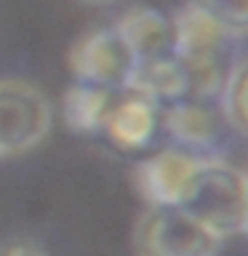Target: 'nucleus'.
Here are the masks:
<instances>
[{"label": "nucleus", "instance_id": "nucleus-14", "mask_svg": "<svg viewBox=\"0 0 248 256\" xmlns=\"http://www.w3.org/2000/svg\"><path fill=\"white\" fill-rule=\"evenodd\" d=\"M0 256H46V251L32 243H8L0 248Z\"/></svg>", "mask_w": 248, "mask_h": 256}, {"label": "nucleus", "instance_id": "nucleus-1", "mask_svg": "<svg viewBox=\"0 0 248 256\" xmlns=\"http://www.w3.org/2000/svg\"><path fill=\"white\" fill-rule=\"evenodd\" d=\"M176 208L187 211L222 240L246 235L248 171L219 155H203Z\"/></svg>", "mask_w": 248, "mask_h": 256}, {"label": "nucleus", "instance_id": "nucleus-11", "mask_svg": "<svg viewBox=\"0 0 248 256\" xmlns=\"http://www.w3.org/2000/svg\"><path fill=\"white\" fill-rule=\"evenodd\" d=\"M118 94L120 91L102 88V86L72 83L62 99L64 123L75 134H102L104 123L110 118V110L115 107Z\"/></svg>", "mask_w": 248, "mask_h": 256}, {"label": "nucleus", "instance_id": "nucleus-8", "mask_svg": "<svg viewBox=\"0 0 248 256\" xmlns=\"http://www.w3.org/2000/svg\"><path fill=\"white\" fill-rule=\"evenodd\" d=\"M160 131V107L139 94L120 91L104 123V136L123 152L144 150Z\"/></svg>", "mask_w": 248, "mask_h": 256}, {"label": "nucleus", "instance_id": "nucleus-5", "mask_svg": "<svg viewBox=\"0 0 248 256\" xmlns=\"http://www.w3.org/2000/svg\"><path fill=\"white\" fill-rule=\"evenodd\" d=\"M136 59L115 27H96L80 35L70 48V72L75 83L123 91Z\"/></svg>", "mask_w": 248, "mask_h": 256}, {"label": "nucleus", "instance_id": "nucleus-12", "mask_svg": "<svg viewBox=\"0 0 248 256\" xmlns=\"http://www.w3.org/2000/svg\"><path fill=\"white\" fill-rule=\"evenodd\" d=\"M219 107L230 131L248 139V56H240L235 62L227 86L219 96Z\"/></svg>", "mask_w": 248, "mask_h": 256}, {"label": "nucleus", "instance_id": "nucleus-7", "mask_svg": "<svg viewBox=\"0 0 248 256\" xmlns=\"http://www.w3.org/2000/svg\"><path fill=\"white\" fill-rule=\"evenodd\" d=\"M200 158L203 155L187 152V150L176 147V144L152 152V155H147L134 168L136 192L142 195V200L147 206L176 208Z\"/></svg>", "mask_w": 248, "mask_h": 256}, {"label": "nucleus", "instance_id": "nucleus-9", "mask_svg": "<svg viewBox=\"0 0 248 256\" xmlns=\"http://www.w3.org/2000/svg\"><path fill=\"white\" fill-rule=\"evenodd\" d=\"M136 62L174 54V16L155 6H134L112 24Z\"/></svg>", "mask_w": 248, "mask_h": 256}, {"label": "nucleus", "instance_id": "nucleus-16", "mask_svg": "<svg viewBox=\"0 0 248 256\" xmlns=\"http://www.w3.org/2000/svg\"><path fill=\"white\" fill-rule=\"evenodd\" d=\"M246 235H248V219H246Z\"/></svg>", "mask_w": 248, "mask_h": 256}, {"label": "nucleus", "instance_id": "nucleus-3", "mask_svg": "<svg viewBox=\"0 0 248 256\" xmlns=\"http://www.w3.org/2000/svg\"><path fill=\"white\" fill-rule=\"evenodd\" d=\"M224 240L182 208L147 206L134 227L136 256H216Z\"/></svg>", "mask_w": 248, "mask_h": 256}, {"label": "nucleus", "instance_id": "nucleus-15", "mask_svg": "<svg viewBox=\"0 0 248 256\" xmlns=\"http://www.w3.org/2000/svg\"><path fill=\"white\" fill-rule=\"evenodd\" d=\"M86 3H107V0H86Z\"/></svg>", "mask_w": 248, "mask_h": 256}, {"label": "nucleus", "instance_id": "nucleus-2", "mask_svg": "<svg viewBox=\"0 0 248 256\" xmlns=\"http://www.w3.org/2000/svg\"><path fill=\"white\" fill-rule=\"evenodd\" d=\"M235 43L238 40L195 8L182 6V11L174 14V56L187 72L190 96L219 102L238 62Z\"/></svg>", "mask_w": 248, "mask_h": 256}, {"label": "nucleus", "instance_id": "nucleus-4", "mask_svg": "<svg viewBox=\"0 0 248 256\" xmlns=\"http://www.w3.org/2000/svg\"><path fill=\"white\" fill-rule=\"evenodd\" d=\"M51 131V102L27 80H0V158L35 150Z\"/></svg>", "mask_w": 248, "mask_h": 256}, {"label": "nucleus", "instance_id": "nucleus-10", "mask_svg": "<svg viewBox=\"0 0 248 256\" xmlns=\"http://www.w3.org/2000/svg\"><path fill=\"white\" fill-rule=\"evenodd\" d=\"M123 91L139 94L163 110L168 104L190 96V80L182 62L174 54H166V56H158V59L136 62Z\"/></svg>", "mask_w": 248, "mask_h": 256}, {"label": "nucleus", "instance_id": "nucleus-13", "mask_svg": "<svg viewBox=\"0 0 248 256\" xmlns=\"http://www.w3.org/2000/svg\"><path fill=\"white\" fill-rule=\"evenodd\" d=\"M184 6L211 19L232 40L248 38V0H187Z\"/></svg>", "mask_w": 248, "mask_h": 256}, {"label": "nucleus", "instance_id": "nucleus-6", "mask_svg": "<svg viewBox=\"0 0 248 256\" xmlns=\"http://www.w3.org/2000/svg\"><path fill=\"white\" fill-rule=\"evenodd\" d=\"M160 128L171 136L176 147L195 155H216L224 134L230 131L219 102L195 96H184L160 110Z\"/></svg>", "mask_w": 248, "mask_h": 256}]
</instances>
